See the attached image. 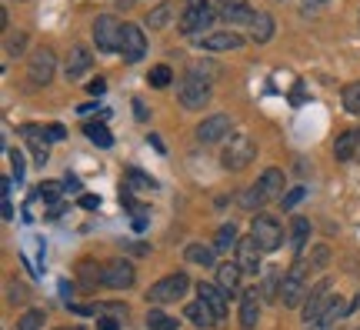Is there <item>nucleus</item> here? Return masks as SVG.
Segmentation results:
<instances>
[{
  "instance_id": "obj_1",
  "label": "nucleus",
  "mask_w": 360,
  "mask_h": 330,
  "mask_svg": "<svg viewBox=\"0 0 360 330\" xmlns=\"http://www.w3.org/2000/svg\"><path fill=\"white\" fill-rule=\"evenodd\" d=\"M310 270H314V267H310L304 257H297L294 267L283 274V284H281L283 307H300L304 300H307V293H310Z\"/></svg>"
},
{
  "instance_id": "obj_2",
  "label": "nucleus",
  "mask_w": 360,
  "mask_h": 330,
  "mask_svg": "<svg viewBox=\"0 0 360 330\" xmlns=\"http://www.w3.org/2000/svg\"><path fill=\"white\" fill-rule=\"evenodd\" d=\"M254 157H257V144L247 137V134H233V137L227 140L224 153H220V164L227 167V170H244Z\"/></svg>"
},
{
  "instance_id": "obj_3",
  "label": "nucleus",
  "mask_w": 360,
  "mask_h": 330,
  "mask_svg": "<svg viewBox=\"0 0 360 330\" xmlns=\"http://www.w3.org/2000/svg\"><path fill=\"white\" fill-rule=\"evenodd\" d=\"M250 237L260 243L264 254H270V250H277V247L283 243V227L277 224V217L254 214V220H250Z\"/></svg>"
},
{
  "instance_id": "obj_4",
  "label": "nucleus",
  "mask_w": 360,
  "mask_h": 330,
  "mask_svg": "<svg viewBox=\"0 0 360 330\" xmlns=\"http://www.w3.org/2000/svg\"><path fill=\"white\" fill-rule=\"evenodd\" d=\"M191 287V277L187 274H167L164 280H157L154 287L147 291V304H170V300H180Z\"/></svg>"
},
{
  "instance_id": "obj_5",
  "label": "nucleus",
  "mask_w": 360,
  "mask_h": 330,
  "mask_svg": "<svg viewBox=\"0 0 360 330\" xmlns=\"http://www.w3.org/2000/svg\"><path fill=\"white\" fill-rule=\"evenodd\" d=\"M214 24V11H210V4L207 0H187L184 4V13H180V34H200L207 27Z\"/></svg>"
},
{
  "instance_id": "obj_6",
  "label": "nucleus",
  "mask_w": 360,
  "mask_h": 330,
  "mask_svg": "<svg viewBox=\"0 0 360 330\" xmlns=\"http://www.w3.org/2000/svg\"><path fill=\"white\" fill-rule=\"evenodd\" d=\"M94 40H97V51L103 53H114L120 51V44H124V24L117 20V17H97V24H94Z\"/></svg>"
},
{
  "instance_id": "obj_7",
  "label": "nucleus",
  "mask_w": 360,
  "mask_h": 330,
  "mask_svg": "<svg viewBox=\"0 0 360 330\" xmlns=\"http://www.w3.org/2000/svg\"><path fill=\"white\" fill-rule=\"evenodd\" d=\"M330 297H334V291H330V280H317L314 287H310L307 300H304V310H300V317H304V324H317V320L323 317V310H327V304H330Z\"/></svg>"
},
{
  "instance_id": "obj_8",
  "label": "nucleus",
  "mask_w": 360,
  "mask_h": 330,
  "mask_svg": "<svg viewBox=\"0 0 360 330\" xmlns=\"http://www.w3.org/2000/svg\"><path fill=\"white\" fill-rule=\"evenodd\" d=\"M134 264L124 260V257H114L110 264H103V287H110V291H130L134 287Z\"/></svg>"
},
{
  "instance_id": "obj_9",
  "label": "nucleus",
  "mask_w": 360,
  "mask_h": 330,
  "mask_svg": "<svg viewBox=\"0 0 360 330\" xmlns=\"http://www.w3.org/2000/svg\"><path fill=\"white\" fill-rule=\"evenodd\" d=\"M177 97L187 110H200V107H207V101H210V84H204V80H197V77L187 74L180 80Z\"/></svg>"
},
{
  "instance_id": "obj_10",
  "label": "nucleus",
  "mask_w": 360,
  "mask_h": 330,
  "mask_svg": "<svg viewBox=\"0 0 360 330\" xmlns=\"http://www.w3.org/2000/svg\"><path fill=\"white\" fill-rule=\"evenodd\" d=\"M53 70H57V57H53L51 47H40V51L30 53V80L34 84H51Z\"/></svg>"
},
{
  "instance_id": "obj_11",
  "label": "nucleus",
  "mask_w": 360,
  "mask_h": 330,
  "mask_svg": "<svg viewBox=\"0 0 360 330\" xmlns=\"http://www.w3.org/2000/svg\"><path fill=\"white\" fill-rule=\"evenodd\" d=\"M231 117L227 114H214V117H207L204 124L197 127V140L200 144H217V140H224L227 134H231Z\"/></svg>"
},
{
  "instance_id": "obj_12",
  "label": "nucleus",
  "mask_w": 360,
  "mask_h": 330,
  "mask_svg": "<svg viewBox=\"0 0 360 330\" xmlns=\"http://www.w3.org/2000/svg\"><path fill=\"white\" fill-rule=\"evenodd\" d=\"M20 137H24L27 147L34 151L37 167L47 164V127H40V124H20Z\"/></svg>"
},
{
  "instance_id": "obj_13",
  "label": "nucleus",
  "mask_w": 360,
  "mask_h": 330,
  "mask_svg": "<svg viewBox=\"0 0 360 330\" xmlns=\"http://www.w3.org/2000/svg\"><path fill=\"white\" fill-rule=\"evenodd\" d=\"M197 297L210 307V314H214V320H217V324L227 317V293L220 291L217 284H197Z\"/></svg>"
},
{
  "instance_id": "obj_14",
  "label": "nucleus",
  "mask_w": 360,
  "mask_h": 330,
  "mask_svg": "<svg viewBox=\"0 0 360 330\" xmlns=\"http://www.w3.org/2000/svg\"><path fill=\"white\" fill-rule=\"evenodd\" d=\"M143 51H147V40H143V30L137 24H124V44H120V53L124 61H141Z\"/></svg>"
},
{
  "instance_id": "obj_15",
  "label": "nucleus",
  "mask_w": 360,
  "mask_h": 330,
  "mask_svg": "<svg viewBox=\"0 0 360 330\" xmlns=\"http://www.w3.org/2000/svg\"><path fill=\"white\" fill-rule=\"evenodd\" d=\"M347 314H350V304L344 300V297H337L334 293V297H330V304H327V310H323V317L317 320V324H310L307 330H334L340 320L347 317Z\"/></svg>"
},
{
  "instance_id": "obj_16",
  "label": "nucleus",
  "mask_w": 360,
  "mask_h": 330,
  "mask_svg": "<svg viewBox=\"0 0 360 330\" xmlns=\"http://www.w3.org/2000/svg\"><path fill=\"white\" fill-rule=\"evenodd\" d=\"M90 64H94L90 51L84 47V44H74V47H70V53H67V67H64L67 80H80V77L90 70Z\"/></svg>"
},
{
  "instance_id": "obj_17",
  "label": "nucleus",
  "mask_w": 360,
  "mask_h": 330,
  "mask_svg": "<svg viewBox=\"0 0 360 330\" xmlns=\"http://www.w3.org/2000/svg\"><path fill=\"white\" fill-rule=\"evenodd\" d=\"M240 274H244V270H240L237 260H233V264L231 260H227V264H217V280H214V284H217L227 297H237V293H240Z\"/></svg>"
},
{
  "instance_id": "obj_18",
  "label": "nucleus",
  "mask_w": 360,
  "mask_h": 330,
  "mask_svg": "<svg viewBox=\"0 0 360 330\" xmlns=\"http://www.w3.org/2000/svg\"><path fill=\"white\" fill-rule=\"evenodd\" d=\"M260 243L254 241V237H240V243H237V264H240V270H247V274H257L260 267Z\"/></svg>"
},
{
  "instance_id": "obj_19",
  "label": "nucleus",
  "mask_w": 360,
  "mask_h": 330,
  "mask_svg": "<svg viewBox=\"0 0 360 330\" xmlns=\"http://www.w3.org/2000/svg\"><path fill=\"white\" fill-rule=\"evenodd\" d=\"M260 320V293L257 291H244L240 297V327L244 330H254Z\"/></svg>"
},
{
  "instance_id": "obj_20",
  "label": "nucleus",
  "mask_w": 360,
  "mask_h": 330,
  "mask_svg": "<svg viewBox=\"0 0 360 330\" xmlns=\"http://www.w3.org/2000/svg\"><path fill=\"white\" fill-rule=\"evenodd\" d=\"M257 191H260V197H264V201L281 197V193H283V174L277 170V167L264 170V177H257Z\"/></svg>"
},
{
  "instance_id": "obj_21",
  "label": "nucleus",
  "mask_w": 360,
  "mask_h": 330,
  "mask_svg": "<svg viewBox=\"0 0 360 330\" xmlns=\"http://www.w3.org/2000/svg\"><path fill=\"white\" fill-rule=\"evenodd\" d=\"M357 151H360V134H354V130H347V134H340V137L334 140V157L340 160V164L354 160Z\"/></svg>"
},
{
  "instance_id": "obj_22",
  "label": "nucleus",
  "mask_w": 360,
  "mask_h": 330,
  "mask_svg": "<svg viewBox=\"0 0 360 330\" xmlns=\"http://www.w3.org/2000/svg\"><path fill=\"white\" fill-rule=\"evenodd\" d=\"M184 317L191 320L193 327H200V330H207V327H214V324H217V320H214V314H210V307H207L200 297H197L193 304L184 307Z\"/></svg>"
},
{
  "instance_id": "obj_23",
  "label": "nucleus",
  "mask_w": 360,
  "mask_h": 330,
  "mask_svg": "<svg viewBox=\"0 0 360 330\" xmlns=\"http://www.w3.org/2000/svg\"><path fill=\"white\" fill-rule=\"evenodd\" d=\"M244 40L237 37L233 30H224V34H207V37H200V47L204 51H233V47H240Z\"/></svg>"
},
{
  "instance_id": "obj_24",
  "label": "nucleus",
  "mask_w": 360,
  "mask_h": 330,
  "mask_svg": "<svg viewBox=\"0 0 360 330\" xmlns=\"http://www.w3.org/2000/svg\"><path fill=\"white\" fill-rule=\"evenodd\" d=\"M184 257L191 260V264H200V267H217V250L210 247V243H187V250Z\"/></svg>"
},
{
  "instance_id": "obj_25",
  "label": "nucleus",
  "mask_w": 360,
  "mask_h": 330,
  "mask_svg": "<svg viewBox=\"0 0 360 330\" xmlns=\"http://www.w3.org/2000/svg\"><path fill=\"white\" fill-rule=\"evenodd\" d=\"M237 243H240L237 227H233V224H224V227L217 230V237H214V250H217V254H231V250H237Z\"/></svg>"
},
{
  "instance_id": "obj_26",
  "label": "nucleus",
  "mask_w": 360,
  "mask_h": 330,
  "mask_svg": "<svg viewBox=\"0 0 360 330\" xmlns=\"http://www.w3.org/2000/svg\"><path fill=\"white\" fill-rule=\"evenodd\" d=\"M270 37H274V17L270 13H257L254 24H250V40L254 44H267Z\"/></svg>"
},
{
  "instance_id": "obj_27",
  "label": "nucleus",
  "mask_w": 360,
  "mask_h": 330,
  "mask_svg": "<svg viewBox=\"0 0 360 330\" xmlns=\"http://www.w3.org/2000/svg\"><path fill=\"white\" fill-rule=\"evenodd\" d=\"M307 234H310V220L294 217V224H290V243H294V254L297 257L304 254V241H307Z\"/></svg>"
},
{
  "instance_id": "obj_28",
  "label": "nucleus",
  "mask_w": 360,
  "mask_h": 330,
  "mask_svg": "<svg viewBox=\"0 0 360 330\" xmlns=\"http://www.w3.org/2000/svg\"><path fill=\"white\" fill-rule=\"evenodd\" d=\"M257 13L250 11L247 4H233V7H224V20L227 24H254Z\"/></svg>"
},
{
  "instance_id": "obj_29",
  "label": "nucleus",
  "mask_w": 360,
  "mask_h": 330,
  "mask_svg": "<svg viewBox=\"0 0 360 330\" xmlns=\"http://www.w3.org/2000/svg\"><path fill=\"white\" fill-rule=\"evenodd\" d=\"M64 193H67L64 184H51V180L37 187V197H40L44 203H51V210H53V207H60V197H64Z\"/></svg>"
},
{
  "instance_id": "obj_30",
  "label": "nucleus",
  "mask_w": 360,
  "mask_h": 330,
  "mask_svg": "<svg viewBox=\"0 0 360 330\" xmlns=\"http://www.w3.org/2000/svg\"><path fill=\"white\" fill-rule=\"evenodd\" d=\"M84 134H87L97 147H110L114 144V137H110V130L103 127V124H97V120H90V124H84Z\"/></svg>"
},
{
  "instance_id": "obj_31",
  "label": "nucleus",
  "mask_w": 360,
  "mask_h": 330,
  "mask_svg": "<svg viewBox=\"0 0 360 330\" xmlns=\"http://www.w3.org/2000/svg\"><path fill=\"white\" fill-rule=\"evenodd\" d=\"M170 17H174V7H170V4H160V7H154V11L147 13V27H150V30H160V27L170 24Z\"/></svg>"
},
{
  "instance_id": "obj_32",
  "label": "nucleus",
  "mask_w": 360,
  "mask_h": 330,
  "mask_svg": "<svg viewBox=\"0 0 360 330\" xmlns=\"http://www.w3.org/2000/svg\"><path fill=\"white\" fill-rule=\"evenodd\" d=\"M281 270H267V277L260 280V297H267V300L281 297Z\"/></svg>"
},
{
  "instance_id": "obj_33",
  "label": "nucleus",
  "mask_w": 360,
  "mask_h": 330,
  "mask_svg": "<svg viewBox=\"0 0 360 330\" xmlns=\"http://www.w3.org/2000/svg\"><path fill=\"white\" fill-rule=\"evenodd\" d=\"M147 327L150 330H177V317H167L164 310H150V314H147Z\"/></svg>"
},
{
  "instance_id": "obj_34",
  "label": "nucleus",
  "mask_w": 360,
  "mask_h": 330,
  "mask_svg": "<svg viewBox=\"0 0 360 330\" xmlns=\"http://www.w3.org/2000/svg\"><path fill=\"white\" fill-rule=\"evenodd\" d=\"M44 310H24L20 317H17V330H40L44 327Z\"/></svg>"
},
{
  "instance_id": "obj_35",
  "label": "nucleus",
  "mask_w": 360,
  "mask_h": 330,
  "mask_svg": "<svg viewBox=\"0 0 360 330\" xmlns=\"http://www.w3.org/2000/svg\"><path fill=\"white\" fill-rule=\"evenodd\" d=\"M344 110L347 114H360V80L344 87Z\"/></svg>"
},
{
  "instance_id": "obj_36",
  "label": "nucleus",
  "mask_w": 360,
  "mask_h": 330,
  "mask_svg": "<svg viewBox=\"0 0 360 330\" xmlns=\"http://www.w3.org/2000/svg\"><path fill=\"white\" fill-rule=\"evenodd\" d=\"M170 67L167 64H157V67H150V74H147V84H150V87H167L170 84Z\"/></svg>"
},
{
  "instance_id": "obj_37",
  "label": "nucleus",
  "mask_w": 360,
  "mask_h": 330,
  "mask_svg": "<svg viewBox=\"0 0 360 330\" xmlns=\"http://www.w3.org/2000/svg\"><path fill=\"white\" fill-rule=\"evenodd\" d=\"M217 74H220V67L217 64H193L191 67V77H197V80H204V84H210V80H217Z\"/></svg>"
},
{
  "instance_id": "obj_38",
  "label": "nucleus",
  "mask_w": 360,
  "mask_h": 330,
  "mask_svg": "<svg viewBox=\"0 0 360 330\" xmlns=\"http://www.w3.org/2000/svg\"><path fill=\"white\" fill-rule=\"evenodd\" d=\"M260 203H267L264 197H260V191H257V184L250 187V191H244L240 193V207H247V210H257Z\"/></svg>"
},
{
  "instance_id": "obj_39",
  "label": "nucleus",
  "mask_w": 360,
  "mask_h": 330,
  "mask_svg": "<svg viewBox=\"0 0 360 330\" xmlns=\"http://www.w3.org/2000/svg\"><path fill=\"white\" fill-rule=\"evenodd\" d=\"M127 184H130V187H150V191H154V187H157L154 180L147 177V174H141L137 167H130V170H127Z\"/></svg>"
},
{
  "instance_id": "obj_40",
  "label": "nucleus",
  "mask_w": 360,
  "mask_h": 330,
  "mask_svg": "<svg viewBox=\"0 0 360 330\" xmlns=\"http://www.w3.org/2000/svg\"><path fill=\"white\" fill-rule=\"evenodd\" d=\"M304 197H307V191H304V187H294V191L283 193V203H281V207H283V210H294V207L304 201Z\"/></svg>"
},
{
  "instance_id": "obj_41",
  "label": "nucleus",
  "mask_w": 360,
  "mask_h": 330,
  "mask_svg": "<svg viewBox=\"0 0 360 330\" xmlns=\"http://www.w3.org/2000/svg\"><path fill=\"white\" fill-rule=\"evenodd\" d=\"M27 51V34H11L7 37V53H24Z\"/></svg>"
},
{
  "instance_id": "obj_42",
  "label": "nucleus",
  "mask_w": 360,
  "mask_h": 330,
  "mask_svg": "<svg viewBox=\"0 0 360 330\" xmlns=\"http://www.w3.org/2000/svg\"><path fill=\"white\" fill-rule=\"evenodd\" d=\"M327 260H330V250H327V247H314V254H310V267H317V270H321V267H327Z\"/></svg>"
},
{
  "instance_id": "obj_43",
  "label": "nucleus",
  "mask_w": 360,
  "mask_h": 330,
  "mask_svg": "<svg viewBox=\"0 0 360 330\" xmlns=\"http://www.w3.org/2000/svg\"><path fill=\"white\" fill-rule=\"evenodd\" d=\"M11 167H13V180L20 184L24 180V153L20 151H11Z\"/></svg>"
},
{
  "instance_id": "obj_44",
  "label": "nucleus",
  "mask_w": 360,
  "mask_h": 330,
  "mask_svg": "<svg viewBox=\"0 0 360 330\" xmlns=\"http://www.w3.org/2000/svg\"><path fill=\"white\" fill-rule=\"evenodd\" d=\"M304 101H307V87H304V84H294V90H290V103L300 107Z\"/></svg>"
},
{
  "instance_id": "obj_45",
  "label": "nucleus",
  "mask_w": 360,
  "mask_h": 330,
  "mask_svg": "<svg viewBox=\"0 0 360 330\" xmlns=\"http://www.w3.org/2000/svg\"><path fill=\"white\" fill-rule=\"evenodd\" d=\"M80 207H84V210H97V207H101V197H94V193H84V197H80Z\"/></svg>"
},
{
  "instance_id": "obj_46",
  "label": "nucleus",
  "mask_w": 360,
  "mask_h": 330,
  "mask_svg": "<svg viewBox=\"0 0 360 330\" xmlns=\"http://www.w3.org/2000/svg\"><path fill=\"white\" fill-rule=\"evenodd\" d=\"M64 191H67V193H77V191H80V177L67 174V177H64Z\"/></svg>"
},
{
  "instance_id": "obj_47",
  "label": "nucleus",
  "mask_w": 360,
  "mask_h": 330,
  "mask_svg": "<svg viewBox=\"0 0 360 330\" xmlns=\"http://www.w3.org/2000/svg\"><path fill=\"white\" fill-rule=\"evenodd\" d=\"M67 137V130L60 127V124H51V127H47V140H64Z\"/></svg>"
},
{
  "instance_id": "obj_48",
  "label": "nucleus",
  "mask_w": 360,
  "mask_h": 330,
  "mask_svg": "<svg viewBox=\"0 0 360 330\" xmlns=\"http://www.w3.org/2000/svg\"><path fill=\"white\" fill-rule=\"evenodd\" d=\"M87 90L97 97V94H103V90H107V80H101V77H97V80H90V84H87Z\"/></svg>"
},
{
  "instance_id": "obj_49",
  "label": "nucleus",
  "mask_w": 360,
  "mask_h": 330,
  "mask_svg": "<svg viewBox=\"0 0 360 330\" xmlns=\"http://www.w3.org/2000/svg\"><path fill=\"white\" fill-rule=\"evenodd\" d=\"M97 330H120V324H117V317H103L97 320Z\"/></svg>"
},
{
  "instance_id": "obj_50",
  "label": "nucleus",
  "mask_w": 360,
  "mask_h": 330,
  "mask_svg": "<svg viewBox=\"0 0 360 330\" xmlns=\"http://www.w3.org/2000/svg\"><path fill=\"white\" fill-rule=\"evenodd\" d=\"M27 291L24 287H17V280H11V300H24Z\"/></svg>"
},
{
  "instance_id": "obj_51",
  "label": "nucleus",
  "mask_w": 360,
  "mask_h": 330,
  "mask_svg": "<svg viewBox=\"0 0 360 330\" xmlns=\"http://www.w3.org/2000/svg\"><path fill=\"white\" fill-rule=\"evenodd\" d=\"M0 210H4V220H13V207H11V197H4V207H0Z\"/></svg>"
},
{
  "instance_id": "obj_52",
  "label": "nucleus",
  "mask_w": 360,
  "mask_h": 330,
  "mask_svg": "<svg viewBox=\"0 0 360 330\" xmlns=\"http://www.w3.org/2000/svg\"><path fill=\"white\" fill-rule=\"evenodd\" d=\"M60 293H64V297H70V293H74V284H70V280H60Z\"/></svg>"
},
{
  "instance_id": "obj_53",
  "label": "nucleus",
  "mask_w": 360,
  "mask_h": 330,
  "mask_svg": "<svg viewBox=\"0 0 360 330\" xmlns=\"http://www.w3.org/2000/svg\"><path fill=\"white\" fill-rule=\"evenodd\" d=\"M150 144H154V147H157V153H167V151H164V140L157 137V134H150Z\"/></svg>"
},
{
  "instance_id": "obj_54",
  "label": "nucleus",
  "mask_w": 360,
  "mask_h": 330,
  "mask_svg": "<svg viewBox=\"0 0 360 330\" xmlns=\"http://www.w3.org/2000/svg\"><path fill=\"white\" fill-rule=\"evenodd\" d=\"M134 110H137V117H141V120H147V107H143V103H141V101L134 103Z\"/></svg>"
},
{
  "instance_id": "obj_55",
  "label": "nucleus",
  "mask_w": 360,
  "mask_h": 330,
  "mask_svg": "<svg viewBox=\"0 0 360 330\" xmlns=\"http://www.w3.org/2000/svg\"><path fill=\"white\" fill-rule=\"evenodd\" d=\"M117 7H134V0H117Z\"/></svg>"
},
{
  "instance_id": "obj_56",
  "label": "nucleus",
  "mask_w": 360,
  "mask_h": 330,
  "mask_svg": "<svg viewBox=\"0 0 360 330\" xmlns=\"http://www.w3.org/2000/svg\"><path fill=\"white\" fill-rule=\"evenodd\" d=\"M224 7H233V4H244V0H220Z\"/></svg>"
},
{
  "instance_id": "obj_57",
  "label": "nucleus",
  "mask_w": 360,
  "mask_h": 330,
  "mask_svg": "<svg viewBox=\"0 0 360 330\" xmlns=\"http://www.w3.org/2000/svg\"><path fill=\"white\" fill-rule=\"evenodd\" d=\"M307 4H323V0H307Z\"/></svg>"
},
{
  "instance_id": "obj_58",
  "label": "nucleus",
  "mask_w": 360,
  "mask_h": 330,
  "mask_svg": "<svg viewBox=\"0 0 360 330\" xmlns=\"http://www.w3.org/2000/svg\"><path fill=\"white\" fill-rule=\"evenodd\" d=\"M77 330H84V327H77Z\"/></svg>"
},
{
  "instance_id": "obj_59",
  "label": "nucleus",
  "mask_w": 360,
  "mask_h": 330,
  "mask_svg": "<svg viewBox=\"0 0 360 330\" xmlns=\"http://www.w3.org/2000/svg\"><path fill=\"white\" fill-rule=\"evenodd\" d=\"M357 330H360V327H357Z\"/></svg>"
}]
</instances>
